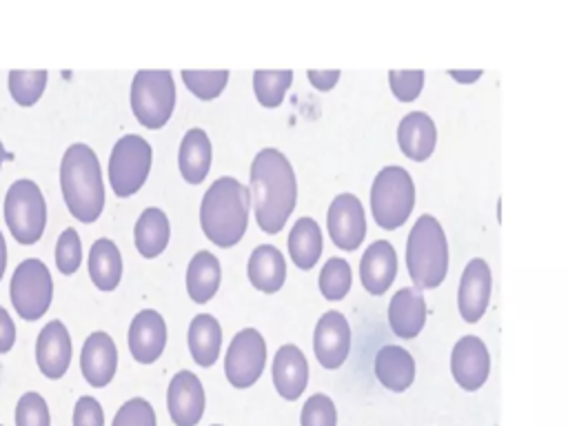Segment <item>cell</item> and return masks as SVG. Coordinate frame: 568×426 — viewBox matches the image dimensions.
I'll return each instance as SVG.
<instances>
[{"instance_id":"23","label":"cell","mask_w":568,"mask_h":426,"mask_svg":"<svg viewBox=\"0 0 568 426\" xmlns=\"http://www.w3.org/2000/svg\"><path fill=\"white\" fill-rule=\"evenodd\" d=\"M375 377L379 379V384L384 388H388L393 393L406 390L415 379L413 355L397 344L382 346L375 355Z\"/></svg>"},{"instance_id":"39","label":"cell","mask_w":568,"mask_h":426,"mask_svg":"<svg viewBox=\"0 0 568 426\" xmlns=\"http://www.w3.org/2000/svg\"><path fill=\"white\" fill-rule=\"evenodd\" d=\"M111 426H155V410L146 399L131 397L118 408Z\"/></svg>"},{"instance_id":"7","label":"cell","mask_w":568,"mask_h":426,"mask_svg":"<svg viewBox=\"0 0 568 426\" xmlns=\"http://www.w3.org/2000/svg\"><path fill=\"white\" fill-rule=\"evenodd\" d=\"M4 222L18 244H36L47 224V204L33 180H16L4 195Z\"/></svg>"},{"instance_id":"34","label":"cell","mask_w":568,"mask_h":426,"mask_svg":"<svg viewBox=\"0 0 568 426\" xmlns=\"http://www.w3.org/2000/svg\"><path fill=\"white\" fill-rule=\"evenodd\" d=\"M182 80L186 89L200 98V100H213L217 98L226 82H229V71L226 69H215V71H195V69H184Z\"/></svg>"},{"instance_id":"45","label":"cell","mask_w":568,"mask_h":426,"mask_svg":"<svg viewBox=\"0 0 568 426\" xmlns=\"http://www.w3.org/2000/svg\"><path fill=\"white\" fill-rule=\"evenodd\" d=\"M9 158V153L4 151V146H2V142H0V166H2V162Z\"/></svg>"},{"instance_id":"26","label":"cell","mask_w":568,"mask_h":426,"mask_svg":"<svg viewBox=\"0 0 568 426\" xmlns=\"http://www.w3.org/2000/svg\"><path fill=\"white\" fill-rule=\"evenodd\" d=\"M222 268L220 260L209 251H197L186 268V291L195 304L209 302L220 286Z\"/></svg>"},{"instance_id":"25","label":"cell","mask_w":568,"mask_h":426,"mask_svg":"<svg viewBox=\"0 0 568 426\" xmlns=\"http://www.w3.org/2000/svg\"><path fill=\"white\" fill-rule=\"evenodd\" d=\"M211 140L204 129H189L180 142L178 164L180 173L189 184H200L211 169Z\"/></svg>"},{"instance_id":"42","label":"cell","mask_w":568,"mask_h":426,"mask_svg":"<svg viewBox=\"0 0 568 426\" xmlns=\"http://www.w3.org/2000/svg\"><path fill=\"white\" fill-rule=\"evenodd\" d=\"M308 82L320 89V91H331L335 87V82L339 80V71L328 69V71H317V69H308Z\"/></svg>"},{"instance_id":"10","label":"cell","mask_w":568,"mask_h":426,"mask_svg":"<svg viewBox=\"0 0 568 426\" xmlns=\"http://www.w3.org/2000/svg\"><path fill=\"white\" fill-rule=\"evenodd\" d=\"M266 364V342L255 328H242L229 344L224 373L231 386L248 388L255 384Z\"/></svg>"},{"instance_id":"35","label":"cell","mask_w":568,"mask_h":426,"mask_svg":"<svg viewBox=\"0 0 568 426\" xmlns=\"http://www.w3.org/2000/svg\"><path fill=\"white\" fill-rule=\"evenodd\" d=\"M82 262V244L75 229H64L55 242V266L62 275H71L78 271Z\"/></svg>"},{"instance_id":"17","label":"cell","mask_w":568,"mask_h":426,"mask_svg":"<svg viewBox=\"0 0 568 426\" xmlns=\"http://www.w3.org/2000/svg\"><path fill=\"white\" fill-rule=\"evenodd\" d=\"M80 368L84 379L93 388H102L113 379L118 368V348L109 333L95 331L84 339L80 353Z\"/></svg>"},{"instance_id":"18","label":"cell","mask_w":568,"mask_h":426,"mask_svg":"<svg viewBox=\"0 0 568 426\" xmlns=\"http://www.w3.org/2000/svg\"><path fill=\"white\" fill-rule=\"evenodd\" d=\"M166 344V324L164 317L153 311H140L129 326V351L140 364H153Z\"/></svg>"},{"instance_id":"9","label":"cell","mask_w":568,"mask_h":426,"mask_svg":"<svg viewBox=\"0 0 568 426\" xmlns=\"http://www.w3.org/2000/svg\"><path fill=\"white\" fill-rule=\"evenodd\" d=\"M151 171V144L135 135H122L109 158V184L118 197H129L142 189Z\"/></svg>"},{"instance_id":"20","label":"cell","mask_w":568,"mask_h":426,"mask_svg":"<svg viewBox=\"0 0 568 426\" xmlns=\"http://www.w3.org/2000/svg\"><path fill=\"white\" fill-rule=\"evenodd\" d=\"M271 371L273 386L284 399L295 402L304 393L308 384V362L295 344H284L277 348Z\"/></svg>"},{"instance_id":"44","label":"cell","mask_w":568,"mask_h":426,"mask_svg":"<svg viewBox=\"0 0 568 426\" xmlns=\"http://www.w3.org/2000/svg\"><path fill=\"white\" fill-rule=\"evenodd\" d=\"M4 266H7V244H4V235L0 231V280L4 275Z\"/></svg>"},{"instance_id":"47","label":"cell","mask_w":568,"mask_h":426,"mask_svg":"<svg viewBox=\"0 0 568 426\" xmlns=\"http://www.w3.org/2000/svg\"><path fill=\"white\" fill-rule=\"evenodd\" d=\"M0 426H2V424H0Z\"/></svg>"},{"instance_id":"11","label":"cell","mask_w":568,"mask_h":426,"mask_svg":"<svg viewBox=\"0 0 568 426\" xmlns=\"http://www.w3.org/2000/svg\"><path fill=\"white\" fill-rule=\"evenodd\" d=\"M331 240L342 251H355L366 235V215L357 195L339 193L326 213Z\"/></svg>"},{"instance_id":"33","label":"cell","mask_w":568,"mask_h":426,"mask_svg":"<svg viewBox=\"0 0 568 426\" xmlns=\"http://www.w3.org/2000/svg\"><path fill=\"white\" fill-rule=\"evenodd\" d=\"M351 266L346 260L342 257H331L322 271H320V293L328 300V302H337L342 297H346V293L351 291Z\"/></svg>"},{"instance_id":"6","label":"cell","mask_w":568,"mask_h":426,"mask_svg":"<svg viewBox=\"0 0 568 426\" xmlns=\"http://www.w3.org/2000/svg\"><path fill=\"white\" fill-rule=\"evenodd\" d=\"M175 106V82L166 69H142L131 82V109L146 129H162Z\"/></svg>"},{"instance_id":"12","label":"cell","mask_w":568,"mask_h":426,"mask_svg":"<svg viewBox=\"0 0 568 426\" xmlns=\"http://www.w3.org/2000/svg\"><path fill=\"white\" fill-rule=\"evenodd\" d=\"M313 351L320 366L333 371L339 368L351 351V326L337 311H326L313 333Z\"/></svg>"},{"instance_id":"36","label":"cell","mask_w":568,"mask_h":426,"mask_svg":"<svg viewBox=\"0 0 568 426\" xmlns=\"http://www.w3.org/2000/svg\"><path fill=\"white\" fill-rule=\"evenodd\" d=\"M300 424L302 426H337V408L333 399L324 393L311 395L302 406Z\"/></svg>"},{"instance_id":"13","label":"cell","mask_w":568,"mask_h":426,"mask_svg":"<svg viewBox=\"0 0 568 426\" xmlns=\"http://www.w3.org/2000/svg\"><path fill=\"white\" fill-rule=\"evenodd\" d=\"M490 288H493V275L486 260L473 257L464 266L459 288H457V308L464 322L475 324L481 320L490 302Z\"/></svg>"},{"instance_id":"29","label":"cell","mask_w":568,"mask_h":426,"mask_svg":"<svg viewBox=\"0 0 568 426\" xmlns=\"http://www.w3.org/2000/svg\"><path fill=\"white\" fill-rule=\"evenodd\" d=\"M222 346V328L220 322L209 315L200 313L189 324V351L195 364L200 366H213Z\"/></svg>"},{"instance_id":"38","label":"cell","mask_w":568,"mask_h":426,"mask_svg":"<svg viewBox=\"0 0 568 426\" xmlns=\"http://www.w3.org/2000/svg\"><path fill=\"white\" fill-rule=\"evenodd\" d=\"M388 84L399 102H413L424 87L422 69H393L388 71Z\"/></svg>"},{"instance_id":"28","label":"cell","mask_w":568,"mask_h":426,"mask_svg":"<svg viewBox=\"0 0 568 426\" xmlns=\"http://www.w3.org/2000/svg\"><path fill=\"white\" fill-rule=\"evenodd\" d=\"M89 275L100 291H113L122 280V255L113 240L100 237L89 251Z\"/></svg>"},{"instance_id":"1","label":"cell","mask_w":568,"mask_h":426,"mask_svg":"<svg viewBox=\"0 0 568 426\" xmlns=\"http://www.w3.org/2000/svg\"><path fill=\"white\" fill-rule=\"evenodd\" d=\"M248 193L257 226L268 235L280 233L297 202L295 171L282 151L262 149L253 158Z\"/></svg>"},{"instance_id":"2","label":"cell","mask_w":568,"mask_h":426,"mask_svg":"<svg viewBox=\"0 0 568 426\" xmlns=\"http://www.w3.org/2000/svg\"><path fill=\"white\" fill-rule=\"evenodd\" d=\"M248 186L224 175L217 178L204 193L200 204V224L204 235L220 248L235 246L248 226Z\"/></svg>"},{"instance_id":"19","label":"cell","mask_w":568,"mask_h":426,"mask_svg":"<svg viewBox=\"0 0 568 426\" xmlns=\"http://www.w3.org/2000/svg\"><path fill=\"white\" fill-rule=\"evenodd\" d=\"M397 275V253L390 242L375 240L362 255L359 280L371 295H384Z\"/></svg>"},{"instance_id":"32","label":"cell","mask_w":568,"mask_h":426,"mask_svg":"<svg viewBox=\"0 0 568 426\" xmlns=\"http://www.w3.org/2000/svg\"><path fill=\"white\" fill-rule=\"evenodd\" d=\"M47 87V71L44 69H13L9 71V93L20 106H33Z\"/></svg>"},{"instance_id":"43","label":"cell","mask_w":568,"mask_h":426,"mask_svg":"<svg viewBox=\"0 0 568 426\" xmlns=\"http://www.w3.org/2000/svg\"><path fill=\"white\" fill-rule=\"evenodd\" d=\"M455 80H459V82H473V80H477L479 75H481V71H470V73H464V71H457V69H450L448 71Z\"/></svg>"},{"instance_id":"14","label":"cell","mask_w":568,"mask_h":426,"mask_svg":"<svg viewBox=\"0 0 568 426\" xmlns=\"http://www.w3.org/2000/svg\"><path fill=\"white\" fill-rule=\"evenodd\" d=\"M450 373L462 390H479L490 373V355L477 335H464L450 353Z\"/></svg>"},{"instance_id":"16","label":"cell","mask_w":568,"mask_h":426,"mask_svg":"<svg viewBox=\"0 0 568 426\" xmlns=\"http://www.w3.org/2000/svg\"><path fill=\"white\" fill-rule=\"evenodd\" d=\"M36 362L44 377L60 379L71 364V337L60 320H51L38 333Z\"/></svg>"},{"instance_id":"30","label":"cell","mask_w":568,"mask_h":426,"mask_svg":"<svg viewBox=\"0 0 568 426\" xmlns=\"http://www.w3.org/2000/svg\"><path fill=\"white\" fill-rule=\"evenodd\" d=\"M288 255L297 268L308 271L322 255V231L313 217H300L288 233Z\"/></svg>"},{"instance_id":"24","label":"cell","mask_w":568,"mask_h":426,"mask_svg":"<svg viewBox=\"0 0 568 426\" xmlns=\"http://www.w3.org/2000/svg\"><path fill=\"white\" fill-rule=\"evenodd\" d=\"M248 282L262 293H275L286 280V262L280 248L273 244H260L253 248L246 264Z\"/></svg>"},{"instance_id":"37","label":"cell","mask_w":568,"mask_h":426,"mask_svg":"<svg viewBox=\"0 0 568 426\" xmlns=\"http://www.w3.org/2000/svg\"><path fill=\"white\" fill-rule=\"evenodd\" d=\"M16 426H51L49 406L40 393H24L16 404Z\"/></svg>"},{"instance_id":"15","label":"cell","mask_w":568,"mask_h":426,"mask_svg":"<svg viewBox=\"0 0 568 426\" xmlns=\"http://www.w3.org/2000/svg\"><path fill=\"white\" fill-rule=\"evenodd\" d=\"M204 388L195 373L180 371L171 377L166 390V406L175 426H195L204 415Z\"/></svg>"},{"instance_id":"8","label":"cell","mask_w":568,"mask_h":426,"mask_svg":"<svg viewBox=\"0 0 568 426\" xmlns=\"http://www.w3.org/2000/svg\"><path fill=\"white\" fill-rule=\"evenodd\" d=\"M9 295L16 313L22 320H40L49 311L53 297V280L47 264L38 257L22 260L11 275Z\"/></svg>"},{"instance_id":"22","label":"cell","mask_w":568,"mask_h":426,"mask_svg":"<svg viewBox=\"0 0 568 426\" xmlns=\"http://www.w3.org/2000/svg\"><path fill=\"white\" fill-rule=\"evenodd\" d=\"M397 142L402 153L408 160H415V162L428 160L437 142V129L433 118L426 115L424 111L406 113L397 126Z\"/></svg>"},{"instance_id":"4","label":"cell","mask_w":568,"mask_h":426,"mask_svg":"<svg viewBox=\"0 0 568 426\" xmlns=\"http://www.w3.org/2000/svg\"><path fill=\"white\" fill-rule=\"evenodd\" d=\"M406 268L415 288H435L448 271V242L437 217L424 213L406 240Z\"/></svg>"},{"instance_id":"40","label":"cell","mask_w":568,"mask_h":426,"mask_svg":"<svg viewBox=\"0 0 568 426\" xmlns=\"http://www.w3.org/2000/svg\"><path fill=\"white\" fill-rule=\"evenodd\" d=\"M73 426H104V410L91 395H82L73 408Z\"/></svg>"},{"instance_id":"27","label":"cell","mask_w":568,"mask_h":426,"mask_svg":"<svg viewBox=\"0 0 568 426\" xmlns=\"http://www.w3.org/2000/svg\"><path fill=\"white\" fill-rule=\"evenodd\" d=\"M169 235H171V226L162 209L149 206L140 213L133 229V237H135V248L140 251L142 257H158L166 248Z\"/></svg>"},{"instance_id":"41","label":"cell","mask_w":568,"mask_h":426,"mask_svg":"<svg viewBox=\"0 0 568 426\" xmlns=\"http://www.w3.org/2000/svg\"><path fill=\"white\" fill-rule=\"evenodd\" d=\"M16 342V324L4 306H0V353H9Z\"/></svg>"},{"instance_id":"31","label":"cell","mask_w":568,"mask_h":426,"mask_svg":"<svg viewBox=\"0 0 568 426\" xmlns=\"http://www.w3.org/2000/svg\"><path fill=\"white\" fill-rule=\"evenodd\" d=\"M291 82H293V71L288 69H257L253 73V91L257 102L266 109L280 106Z\"/></svg>"},{"instance_id":"3","label":"cell","mask_w":568,"mask_h":426,"mask_svg":"<svg viewBox=\"0 0 568 426\" xmlns=\"http://www.w3.org/2000/svg\"><path fill=\"white\" fill-rule=\"evenodd\" d=\"M60 189L69 213L89 224L104 209V182L95 151L89 144H71L60 162Z\"/></svg>"},{"instance_id":"5","label":"cell","mask_w":568,"mask_h":426,"mask_svg":"<svg viewBox=\"0 0 568 426\" xmlns=\"http://www.w3.org/2000/svg\"><path fill=\"white\" fill-rule=\"evenodd\" d=\"M415 206V184L404 166H384L371 186V213L384 231L399 229Z\"/></svg>"},{"instance_id":"46","label":"cell","mask_w":568,"mask_h":426,"mask_svg":"<svg viewBox=\"0 0 568 426\" xmlns=\"http://www.w3.org/2000/svg\"><path fill=\"white\" fill-rule=\"evenodd\" d=\"M213 426H220V424H213Z\"/></svg>"},{"instance_id":"21","label":"cell","mask_w":568,"mask_h":426,"mask_svg":"<svg viewBox=\"0 0 568 426\" xmlns=\"http://www.w3.org/2000/svg\"><path fill=\"white\" fill-rule=\"evenodd\" d=\"M426 324V302L415 286L393 293L388 304V326L402 339H413Z\"/></svg>"}]
</instances>
